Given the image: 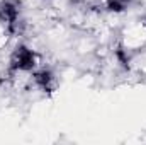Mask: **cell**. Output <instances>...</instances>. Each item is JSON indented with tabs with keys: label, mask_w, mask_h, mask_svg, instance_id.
Wrapping results in <instances>:
<instances>
[{
	"label": "cell",
	"mask_w": 146,
	"mask_h": 145,
	"mask_svg": "<svg viewBox=\"0 0 146 145\" xmlns=\"http://www.w3.org/2000/svg\"><path fill=\"white\" fill-rule=\"evenodd\" d=\"M36 62H37V58H36V55H34V51L29 50L27 46L21 44V46H17V48L12 51V55H10V67H9V68L31 72V70L37 65Z\"/></svg>",
	"instance_id": "cell-1"
},
{
	"label": "cell",
	"mask_w": 146,
	"mask_h": 145,
	"mask_svg": "<svg viewBox=\"0 0 146 145\" xmlns=\"http://www.w3.org/2000/svg\"><path fill=\"white\" fill-rule=\"evenodd\" d=\"M33 82L36 84L41 91H44V92H53V91H56V87H58L56 77L53 75V72H49V70H46V68L33 73Z\"/></svg>",
	"instance_id": "cell-2"
},
{
	"label": "cell",
	"mask_w": 146,
	"mask_h": 145,
	"mask_svg": "<svg viewBox=\"0 0 146 145\" xmlns=\"http://www.w3.org/2000/svg\"><path fill=\"white\" fill-rule=\"evenodd\" d=\"M21 7L17 0H2L0 2V21L3 24H10L15 19H19Z\"/></svg>",
	"instance_id": "cell-3"
},
{
	"label": "cell",
	"mask_w": 146,
	"mask_h": 145,
	"mask_svg": "<svg viewBox=\"0 0 146 145\" xmlns=\"http://www.w3.org/2000/svg\"><path fill=\"white\" fill-rule=\"evenodd\" d=\"M131 0H106V9L109 12H114V14H119V12H124L127 9Z\"/></svg>",
	"instance_id": "cell-4"
},
{
	"label": "cell",
	"mask_w": 146,
	"mask_h": 145,
	"mask_svg": "<svg viewBox=\"0 0 146 145\" xmlns=\"http://www.w3.org/2000/svg\"><path fill=\"white\" fill-rule=\"evenodd\" d=\"M19 2H21V0H19Z\"/></svg>",
	"instance_id": "cell-5"
}]
</instances>
